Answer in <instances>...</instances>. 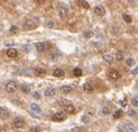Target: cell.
Listing matches in <instances>:
<instances>
[{
  "mask_svg": "<svg viewBox=\"0 0 138 132\" xmlns=\"http://www.w3.org/2000/svg\"><path fill=\"white\" fill-rule=\"evenodd\" d=\"M39 24V18L38 17H30L24 21V29L26 30H31V29H35Z\"/></svg>",
  "mask_w": 138,
  "mask_h": 132,
  "instance_id": "6da1fadb",
  "label": "cell"
},
{
  "mask_svg": "<svg viewBox=\"0 0 138 132\" xmlns=\"http://www.w3.org/2000/svg\"><path fill=\"white\" fill-rule=\"evenodd\" d=\"M35 48L38 51H42V52H43V51L51 48V44L48 42H38V43H35Z\"/></svg>",
  "mask_w": 138,
  "mask_h": 132,
  "instance_id": "7a4b0ae2",
  "label": "cell"
},
{
  "mask_svg": "<svg viewBox=\"0 0 138 132\" xmlns=\"http://www.w3.org/2000/svg\"><path fill=\"white\" fill-rule=\"evenodd\" d=\"M17 88H18V85H17L16 81H9V82H7V85H5V89H7L8 93H14L17 90Z\"/></svg>",
  "mask_w": 138,
  "mask_h": 132,
  "instance_id": "3957f363",
  "label": "cell"
},
{
  "mask_svg": "<svg viewBox=\"0 0 138 132\" xmlns=\"http://www.w3.org/2000/svg\"><path fill=\"white\" fill-rule=\"evenodd\" d=\"M13 126L16 128H22L25 126V119L24 118H20V116H17V118H14V120H13Z\"/></svg>",
  "mask_w": 138,
  "mask_h": 132,
  "instance_id": "277c9868",
  "label": "cell"
},
{
  "mask_svg": "<svg viewBox=\"0 0 138 132\" xmlns=\"http://www.w3.org/2000/svg\"><path fill=\"white\" fill-rule=\"evenodd\" d=\"M52 120L54 122H63V120H65V114L64 112H55L52 115Z\"/></svg>",
  "mask_w": 138,
  "mask_h": 132,
  "instance_id": "5b68a950",
  "label": "cell"
},
{
  "mask_svg": "<svg viewBox=\"0 0 138 132\" xmlns=\"http://www.w3.org/2000/svg\"><path fill=\"white\" fill-rule=\"evenodd\" d=\"M94 12H95V14L103 17V16L106 14V9H104V7H103V5H96V7L94 8Z\"/></svg>",
  "mask_w": 138,
  "mask_h": 132,
  "instance_id": "8992f818",
  "label": "cell"
},
{
  "mask_svg": "<svg viewBox=\"0 0 138 132\" xmlns=\"http://www.w3.org/2000/svg\"><path fill=\"white\" fill-rule=\"evenodd\" d=\"M108 77H110L111 80H119L120 78V72L117 70H111L110 72H108Z\"/></svg>",
  "mask_w": 138,
  "mask_h": 132,
  "instance_id": "52a82bcc",
  "label": "cell"
},
{
  "mask_svg": "<svg viewBox=\"0 0 138 132\" xmlns=\"http://www.w3.org/2000/svg\"><path fill=\"white\" fill-rule=\"evenodd\" d=\"M123 130H124V132H136V127L132 123H124Z\"/></svg>",
  "mask_w": 138,
  "mask_h": 132,
  "instance_id": "ba28073f",
  "label": "cell"
},
{
  "mask_svg": "<svg viewBox=\"0 0 138 132\" xmlns=\"http://www.w3.org/2000/svg\"><path fill=\"white\" fill-rule=\"evenodd\" d=\"M17 55H18V52H17L16 48H8L7 50V56H8V58L13 59V58H16Z\"/></svg>",
  "mask_w": 138,
  "mask_h": 132,
  "instance_id": "9c48e42d",
  "label": "cell"
},
{
  "mask_svg": "<svg viewBox=\"0 0 138 132\" xmlns=\"http://www.w3.org/2000/svg\"><path fill=\"white\" fill-rule=\"evenodd\" d=\"M0 118L1 119H8L9 118V111L5 107H0Z\"/></svg>",
  "mask_w": 138,
  "mask_h": 132,
  "instance_id": "30bf717a",
  "label": "cell"
},
{
  "mask_svg": "<svg viewBox=\"0 0 138 132\" xmlns=\"http://www.w3.org/2000/svg\"><path fill=\"white\" fill-rule=\"evenodd\" d=\"M68 14H69V12H68V8H65V7H60L59 16L61 17V18H67V17H68Z\"/></svg>",
  "mask_w": 138,
  "mask_h": 132,
  "instance_id": "8fae6325",
  "label": "cell"
},
{
  "mask_svg": "<svg viewBox=\"0 0 138 132\" xmlns=\"http://www.w3.org/2000/svg\"><path fill=\"white\" fill-rule=\"evenodd\" d=\"M60 51L59 50H54V51H51V54H50V58L52 59V60H57L60 58Z\"/></svg>",
  "mask_w": 138,
  "mask_h": 132,
  "instance_id": "7c38bea8",
  "label": "cell"
},
{
  "mask_svg": "<svg viewBox=\"0 0 138 132\" xmlns=\"http://www.w3.org/2000/svg\"><path fill=\"white\" fill-rule=\"evenodd\" d=\"M55 94H56V90L54 88H47V89H46V92H44V96L46 97H54Z\"/></svg>",
  "mask_w": 138,
  "mask_h": 132,
  "instance_id": "4fadbf2b",
  "label": "cell"
},
{
  "mask_svg": "<svg viewBox=\"0 0 138 132\" xmlns=\"http://www.w3.org/2000/svg\"><path fill=\"white\" fill-rule=\"evenodd\" d=\"M30 110L33 112H35V114H39L41 112V107H39L37 103H30Z\"/></svg>",
  "mask_w": 138,
  "mask_h": 132,
  "instance_id": "5bb4252c",
  "label": "cell"
},
{
  "mask_svg": "<svg viewBox=\"0 0 138 132\" xmlns=\"http://www.w3.org/2000/svg\"><path fill=\"white\" fill-rule=\"evenodd\" d=\"M83 90L86 92V93H93V92H94V88H93V85H91V84L86 82V84L83 85Z\"/></svg>",
  "mask_w": 138,
  "mask_h": 132,
  "instance_id": "9a60e30c",
  "label": "cell"
},
{
  "mask_svg": "<svg viewBox=\"0 0 138 132\" xmlns=\"http://www.w3.org/2000/svg\"><path fill=\"white\" fill-rule=\"evenodd\" d=\"M103 59H104L106 63H108V64H111V63H113V56L110 55V54H104L103 55Z\"/></svg>",
  "mask_w": 138,
  "mask_h": 132,
  "instance_id": "2e32d148",
  "label": "cell"
},
{
  "mask_svg": "<svg viewBox=\"0 0 138 132\" xmlns=\"http://www.w3.org/2000/svg\"><path fill=\"white\" fill-rule=\"evenodd\" d=\"M61 93H64V94H68V93H70V92L73 90L72 86H69V85H64V86H61Z\"/></svg>",
  "mask_w": 138,
  "mask_h": 132,
  "instance_id": "e0dca14e",
  "label": "cell"
},
{
  "mask_svg": "<svg viewBox=\"0 0 138 132\" xmlns=\"http://www.w3.org/2000/svg\"><path fill=\"white\" fill-rule=\"evenodd\" d=\"M54 76L55 77H63L64 76V71H63L61 68H56V70L54 71Z\"/></svg>",
  "mask_w": 138,
  "mask_h": 132,
  "instance_id": "ac0fdd59",
  "label": "cell"
},
{
  "mask_svg": "<svg viewBox=\"0 0 138 132\" xmlns=\"http://www.w3.org/2000/svg\"><path fill=\"white\" fill-rule=\"evenodd\" d=\"M64 108H65V111L69 112V114H74V112H76V108H74V106L70 105V103H69V105H67Z\"/></svg>",
  "mask_w": 138,
  "mask_h": 132,
  "instance_id": "d6986e66",
  "label": "cell"
},
{
  "mask_svg": "<svg viewBox=\"0 0 138 132\" xmlns=\"http://www.w3.org/2000/svg\"><path fill=\"white\" fill-rule=\"evenodd\" d=\"M34 73H35L37 76H44L46 71L43 70V68H35V70H34Z\"/></svg>",
  "mask_w": 138,
  "mask_h": 132,
  "instance_id": "ffe728a7",
  "label": "cell"
},
{
  "mask_svg": "<svg viewBox=\"0 0 138 132\" xmlns=\"http://www.w3.org/2000/svg\"><path fill=\"white\" fill-rule=\"evenodd\" d=\"M21 90H22V93L27 94V93H30V86L26 85V84H24V85H21Z\"/></svg>",
  "mask_w": 138,
  "mask_h": 132,
  "instance_id": "44dd1931",
  "label": "cell"
},
{
  "mask_svg": "<svg viewBox=\"0 0 138 132\" xmlns=\"http://www.w3.org/2000/svg\"><path fill=\"white\" fill-rule=\"evenodd\" d=\"M82 37L83 38H91V37H93V32H91V30H85L82 33Z\"/></svg>",
  "mask_w": 138,
  "mask_h": 132,
  "instance_id": "7402d4cb",
  "label": "cell"
},
{
  "mask_svg": "<svg viewBox=\"0 0 138 132\" xmlns=\"http://www.w3.org/2000/svg\"><path fill=\"white\" fill-rule=\"evenodd\" d=\"M73 74L76 77H79L82 74V70H81V68H74V70H73Z\"/></svg>",
  "mask_w": 138,
  "mask_h": 132,
  "instance_id": "603a6c76",
  "label": "cell"
},
{
  "mask_svg": "<svg viewBox=\"0 0 138 132\" xmlns=\"http://www.w3.org/2000/svg\"><path fill=\"white\" fill-rule=\"evenodd\" d=\"M102 114L103 115H108V114L111 112V110H110V107H107V106H104V107H102Z\"/></svg>",
  "mask_w": 138,
  "mask_h": 132,
  "instance_id": "cb8c5ba5",
  "label": "cell"
},
{
  "mask_svg": "<svg viewBox=\"0 0 138 132\" xmlns=\"http://www.w3.org/2000/svg\"><path fill=\"white\" fill-rule=\"evenodd\" d=\"M20 73H21V74H26V76H30V74L33 73V71L29 70V68H25V70H22Z\"/></svg>",
  "mask_w": 138,
  "mask_h": 132,
  "instance_id": "d4e9b609",
  "label": "cell"
},
{
  "mask_svg": "<svg viewBox=\"0 0 138 132\" xmlns=\"http://www.w3.org/2000/svg\"><path fill=\"white\" fill-rule=\"evenodd\" d=\"M116 59H117L119 62L124 60V52H121V51H119V52L116 54Z\"/></svg>",
  "mask_w": 138,
  "mask_h": 132,
  "instance_id": "484cf974",
  "label": "cell"
},
{
  "mask_svg": "<svg viewBox=\"0 0 138 132\" xmlns=\"http://www.w3.org/2000/svg\"><path fill=\"white\" fill-rule=\"evenodd\" d=\"M123 18H124V21L125 22H128V24H130V22H132V17L129 16V14H123Z\"/></svg>",
  "mask_w": 138,
  "mask_h": 132,
  "instance_id": "4316f807",
  "label": "cell"
},
{
  "mask_svg": "<svg viewBox=\"0 0 138 132\" xmlns=\"http://www.w3.org/2000/svg\"><path fill=\"white\" fill-rule=\"evenodd\" d=\"M132 105H133L134 107H138V96H136V97L132 98Z\"/></svg>",
  "mask_w": 138,
  "mask_h": 132,
  "instance_id": "83f0119b",
  "label": "cell"
},
{
  "mask_svg": "<svg viewBox=\"0 0 138 132\" xmlns=\"http://www.w3.org/2000/svg\"><path fill=\"white\" fill-rule=\"evenodd\" d=\"M121 115H123V110H117L116 112L113 114V118L115 119H119V118H121Z\"/></svg>",
  "mask_w": 138,
  "mask_h": 132,
  "instance_id": "f1b7e54d",
  "label": "cell"
},
{
  "mask_svg": "<svg viewBox=\"0 0 138 132\" xmlns=\"http://www.w3.org/2000/svg\"><path fill=\"white\" fill-rule=\"evenodd\" d=\"M9 32H10V34H17V33H18V28H17V26H10V29H9Z\"/></svg>",
  "mask_w": 138,
  "mask_h": 132,
  "instance_id": "f546056e",
  "label": "cell"
},
{
  "mask_svg": "<svg viewBox=\"0 0 138 132\" xmlns=\"http://www.w3.org/2000/svg\"><path fill=\"white\" fill-rule=\"evenodd\" d=\"M126 66H128V67H132V66H134V59H132V58L126 59Z\"/></svg>",
  "mask_w": 138,
  "mask_h": 132,
  "instance_id": "4dcf8cb0",
  "label": "cell"
},
{
  "mask_svg": "<svg viewBox=\"0 0 138 132\" xmlns=\"http://www.w3.org/2000/svg\"><path fill=\"white\" fill-rule=\"evenodd\" d=\"M81 120H82L83 123H89V122H90V118H89V115H82V116H81Z\"/></svg>",
  "mask_w": 138,
  "mask_h": 132,
  "instance_id": "1f68e13d",
  "label": "cell"
},
{
  "mask_svg": "<svg viewBox=\"0 0 138 132\" xmlns=\"http://www.w3.org/2000/svg\"><path fill=\"white\" fill-rule=\"evenodd\" d=\"M78 3H79V5H82L83 8H89V7H90L87 2H78Z\"/></svg>",
  "mask_w": 138,
  "mask_h": 132,
  "instance_id": "d6a6232c",
  "label": "cell"
},
{
  "mask_svg": "<svg viewBox=\"0 0 138 132\" xmlns=\"http://www.w3.org/2000/svg\"><path fill=\"white\" fill-rule=\"evenodd\" d=\"M60 105H63V106H67V105H69V102L67 101V100H60Z\"/></svg>",
  "mask_w": 138,
  "mask_h": 132,
  "instance_id": "836d02e7",
  "label": "cell"
},
{
  "mask_svg": "<svg viewBox=\"0 0 138 132\" xmlns=\"http://www.w3.org/2000/svg\"><path fill=\"white\" fill-rule=\"evenodd\" d=\"M128 115H129V116H134V115H136V111H134V110H129V111H128Z\"/></svg>",
  "mask_w": 138,
  "mask_h": 132,
  "instance_id": "e575fe53",
  "label": "cell"
},
{
  "mask_svg": "<svg viewBox=\"0 0 138 132\" xmlns=\"http://www.w3.org/2000/svg\"><path fill=\"white\" fill-rule=\"evenodd\" d=\"M24 51H25V52H29V51H30V46H29V44L24 46Z\"/></svg>",
  "mask_w": 138,
  "mask_h": 132,
  "instance_id": "d590c367",
  "label": "cell"
},
{
  "mask_svg": "<svg viewBox=\"0 0 138 132\" xmlns=\"http://www.w3.org/2000/svg\"><path fill=\"white\" fill-rule=\"evenodd\" d=\"M46 25H47V28H51V26H54V22H52V21H48Z\"/></svg>",
  "mask_w": 138,
  "mask_h": 132,
  "instance_id": "8d00e7d4",
  "label": "cell"
},
{
  "mask_svg": "<svg viewBox=\"0 0 138 132\" xmlns=\"http://www.w3.org/2000/svg\"><path fill=\"white\" fill-rule=\"evenodd\" d=\"M34 98L39 100V98H41V94H39V93H34Z\"/></svg>",
  "mask_w": 138,
  "mask_h": 132,
  "instance_id": "74e56055",
  "label": "cell"
},
{
  "mask_svg": "<svg viewBox=\"0 0 138 132\" xmlns=\"http://www.w3.org/2000/svg\"><path fill=\"white\" fill-rule=\"evenodd\" d=\"M120 103H121V106H126V100H123V101H120Z\"/></svg>",
  "mask_w": 138,
  "mask_h": 132,
  "instance_id": "f35d334b",
  "label": "cell"
},
{
  "mask_svg": "<svg viewBox=\"0 0 138 132\" xmlns=\"http://www.w3.org/2000/svg\"><path fill=\"white\" fill-rule=\"evenodd\" d=\"M132 73H133V74L138 73V68H134V70H133V71H132Z\"/></svg>",
  "mask_w": 138,
  "mask_h": 132,
  "instance_id": "ab89813d",
  "label": "cell"
},
{
  "mask_svg": "<svg viewBox=\"0 0 138 132\" xmlns=\"http://www.w3.org/2000/svg\"><path fill=\"white\" fill-rule=\"evenodd\" d=\"M0 132H4V127H0Z\"/></svg>",
  "mask_w": 138,
  "mask_h": 132,
  "instance_id": "60d3db41",
  "label": "cell"
},
{
  "mask_svg": "<svg viewBox=\"0 0 138 132\" xmlns=\"http://www.w3.org/2000/svg\"><path fill=\"white\" fill-rule=\"evenodd\" d=\"M0 90H1V86H0Z\"/></svg>",
  "mask_w": 138,
  "mask_h": 132,
  "instance_id": "b9f144b4",
  "label": "cell"
}]
</instances>
